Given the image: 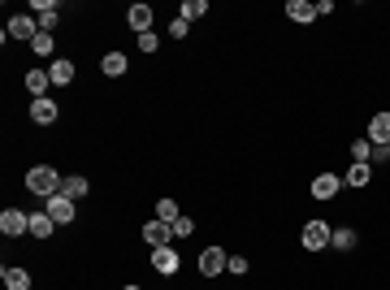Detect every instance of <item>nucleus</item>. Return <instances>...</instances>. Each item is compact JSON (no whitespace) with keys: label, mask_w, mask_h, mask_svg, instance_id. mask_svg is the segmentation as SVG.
Returning <instances> with one entry per match:
<instances>
[{"label":"nucleus","mask_w":390,"mask_h":290,"mask_svg":"<svg viewBox=\"0 0 390 290\" xmlns=\"http://www.w3.org/2000/svg\"><path fill=\"white\" fill-rule=\"evenodd\" d=\"M61 173L53 169V165H35L26 173V191H35V195H44V200H53V195H61Z\"/></svg>","instance_id":"nucleus-1"},{"label":"nucleus","mask_w":390,"mask_h":290,"mask_svg":"<svg viewBox=\"0 0 390 290\" xmlns=\"http://www.w3.org/2000/svg\"><path fill=\"white\" fill-rule=\"evenodd\" d=\"M299 238H304V247H308V251H325V247H330V238H334V230H330L325 221H308Z\"/></svg>","instance_id":"nucleus-2"},{"label":"nucleus","mask_w":390,"mask_h":290,"mask_svg":"<svg viewBox=\"0 0 390 290\" xmlns=\"http://www.w3.org/2000/svg\"><path fill=\"white\" fill-rule=\"evenodd\" d=\"M0 230H5L9 238L30 234V213H22V208H5V213H0Z\"/></svg>","instance_id":"nucleus-3"},{"label":"nucleus","mask_w":390,"mask_h":290,"mask_svg":"<svg viewBox=\"0 0 390 290\" xmlns=\"http://www.w3.org/2000/svg\"><path fill=\"white\" fill-rule=\"evenodd\" d=\"M35 35H39V22L30 18V13H18V18H9L5 39H26V44H35Z\"/></svg>","instance_id":"nucleus-4"},{"label":"nucleus","mask_w":390,"mask_h":290,"mask_svg":"<svg viewBox=\"0 0 390 290\" xmlns=\"http://www.w3.org/2000/svg\"><path fill=\"white\" fill-rule=\"evenodd\" d=\"M230 264V255H225L221 247H208V251H200V273L204 278H217V273Z\"/></svg>","instance_id":"nucleus-5"},{"label":"nucleus","mask_w":390,"mask_h":290,"mask_svg":"<svg viewBox=\"0 0 390 290\" xmlns=\"http://www.w3.org/2000/svg\"><path fill=\"white\" fill-rule=\"evenodd\" d=\"M169 238H174L169 221H148V225H143V243H148V247H169Z\"/></svg>","instance_id":"nucleus-6"},{"label":"nucleus","mask_w":390,"mask_h":290,"mask_svg":"<svg viewBox=\"0 0 390 290\" xmlns=\"http://www.w3.org/2000/svg\"><path fill=\"white\" fill-rule=\"evenodd\" d=\"M44 213L53 217L57 225H65V221H74V200H65V195H53V200H44Z\"/></svg>","instance_id":"nucleus-7"},{"label":"nucleus","mask_w":390,"mask_h":290,"mask_svg":"<svg viewBox=\"0 0 390 290\" xmlns=\"http://www.w3.org/2000/svg\"><path fill=\"white\" fill-rule=\"evenodd\" d=\"M152 269L160 273V278L178 273V251H174V247H152Z\"/></svg>","instance_id":"nucleus-8"},{"label":"nucleus","mask_w":390,"mask_h":290,"mask_svg":"<svg viewBox=\"0 0 390 290\" xmlns=\"http://www.w3.org/2000/svg\"><path fill=\"white\" fill-rule=\"evenodd\" d=\"M30 9H35V22H39V30H53V26H57V18H61V13H57V0H35Z\"/></svg>","instance_id":"nucleus-9"},{"label":"nucleus","mask_w":390,"mask_h":290,"mask_svg":"<svg viewBox=\"0 0 390 290\" xmlns=\"http://www.w3.org/2000/svg\"><path fill=\"white\" fill-rule=\"evenodd\" d=\"M338 191H343V178H338V173H321V178L313 182V195L317 200H334Z\"/></svg>","instance_id":"nucleus-10"},{"label":"nucleus","mask_w":390,"mask_h":290,"mask_svg":"<svg viewBox=\"0 0 390 290\" xmlns=\"http://www.w3.org/2000/svg\"><path fill=\"white\" fill-rule=\"evenodd\" d=\"M369 143H373V148L390 143V113H378V117L369 122Z\"/></svg>","instance_id":"nucleus-11"},{"label":"nucleus","mask_w":390,"mask_h":290,"mask_svg":"<svg viewBox=\"0 0 390 290\" xmlns=\"http://www.w3.org/2000/svg\"><path fill=\"white\" fill-rule=\"evenodd\" d=\"M126 22L135 26L139 35H148V30H152V9H148V5H130V9H126Z\"/></svg>","instance_id":"nucleus-12"},{"label":"nucleus","mask_w":390,"mask_h":290,"mask_svg":"<svg viewBox=\"0 0 390 290\" xmlns=\"http://www.w3.org/2000/svg\"><path fill=\"white\" fill-rule=\"evenodd\" d=\"M30 122H39V126H53V122H57V104L48 100V95H44V100H30Z\"/></svg>","instance_id":"nucleus-13"},{"label":"nucleus","mask_w":390,"mask_h":290,"mask_svg":"<svg viewBox=\"0 0 390 290\" xmlns=\"http://www.w3.org/2000/svg\"><path fill=\"white\" fill-rule=\"evenodd\" d=\"M286 18L299 22V26H308V22L317 18V5H308V0H290V5H286Z\"/></svg>","instance_id":"nucleus-14"},{"label":"nucleus","mask_w":390,"mask_h":290,"mask_svg":"<svg viewBox=\"0 0 390 290\" xmlns=\"http://www.w3.org/2000/svg\"><path fill=\"white\" fill-rule=\"evenodd\" d=\"M5 290H30V273L18 264H5Z\"/></svg>","instance_id":"nucleus-15"},{"label":"nucleus","mask_w":390,"mask_h":290,"mask_svg":"<svg viewBox=\"0 0 390 290\" xmlns=\"http://www.w3.org/2000/svg\"><path fill=\"white\" fill-rule=\"evenodd\" d=\"M26 87H30V95H35V100H44V91L53 87V74H48V70H30V74H26Z\"/></svg>","instance_id":"nucleus-16"},{"label":"nucleus","mask_w":390,"mask_h":290,"mask_svg":"<svg viewBox=\"0 0 390 290\" xmlns=\"http://www.w3.org/2000/svg\"><path fill=\"white\" fill-rule=\"evenodd\" d=\"M53 230H57V221L48 217V213H30V234H35L39 243H44V238H53Z\"/></svg>","instance_id":"nucleus-17"},{"label":"nucleus","mask_w":390,"mask_h":290,"mask_svg":"<svg viewBox=\"0 0 390 290\" xmlns=\"http://www.w3.org/2000/svg\"><path fill=\"white\" fill-rule=\"evenodd\" d=\"M87 191H91V182H87V178H78V173H74V178H65V182H61V195H65V200H83Z\"/></svg>","instance_id":"nucleus-18"},{"label":"nucleus","mask_w":390,"mask_h":290,"mask_svg":"<svg viewBox=\"0 0 390 290\" xmlns=\"http://www.w3.org/2000/svg\"><path fill=\"white\" fill-rule=\"evenodd\" d=\"M48 74H53V87H65V83L74 78V66H70L65 57H57V61H53V70H48Z\"/></svg>","instance_id":"nucleus-19"},{"label":"nucleus","mask_w":390,"mask_h":290,"mask_svg":"<svg viewBox=\"0 0 390 290\" xmlns=\"http://www.w3.org/2000/svg\"><path fill=\"white\" fill-rule=\"evenodd\" d=\"M100 70H104V78H122V74H126V57H122V52H109V57L100 61Z\"/></svg>","instance_id":"nucleus-20"},{"label":"nucleus","mask_w":390,"mask_h":290,"mask_svg":"<svg viewBox=\"0 0 390 290\" xmlns=\"http://www.w3.org/2000/svg\"><path fill=\"white\" fill-rule=\"evenodd\" d=\"M369 178H373V169H369V165H351V169H347V178H343V186H369Z\"/></svg>","instance_id":"nucleus-21"},{"label":"nucleus","mask_w":390,"mask_h":290,"mask_svg":"<svg viewBox=\"0 0 390 290\" xmlns=\"http://www.w3.org/2000/svg\"><path fill=\"white\" fill-rule=\"evenodd\" d=\"M369 156H373V143L369 139H355L351 143V165H369Z\"/></svg>","instance_id":"nucleus-22"},{"label":"nucleus","mask_w":390,"mask_h":290,"mask_svg":"<svg viewBox=\"0 0 390 290\" xmlns=\"http://www.w3.org/2000/svg\"><path fill=\"white\" fill-rule=\"evenodd\" d=\"M30 52H39V57H53V52H57L53 35H48V30H39V35H35V44H30Z\"/></svg>","instance_id":"nucleus-23"},{"label":"nucleus","mask_w":390,"mask_h":290,"mask_svg":"<svg viewBox=\"0 0 390 290\" xmlns=\"http://www.w3.org/2000/svg\"><path fill=\"white\" fill-rule=\"evenodd\" d=\"M178 217H183V213H178L174 200H160V204H156V221H169V225H174Z\"/></svg>","instance_id":"nucleus-24"},{"label":"nucleus","mask_w":390,"mask_h":290,"mask_svg":"<svg viewBox=\"0 0 390 290\" xmlns=\"http://www.w3.org/2000/svg\"><path fill=\"white\" fill-rule=\"evenodd\" d=\"M330 247H338V251H351V247H355V230H334Z\"/></svg>","instance_id":"nucleus-25"},{"label":"nucleus","mask_w":390,"mask_h":290,"mask_svg":"<svg viewBox=\"0 0 390 290\" xmlns=\"http://www.w3.org/2000/svg\"><path fill=\"white\" fill-rule=\"evenodd\" d=\"M204 13H208V0H187V5H183V18H187V22L204 18Z\"/></svg>","instance_id":"nucleus-26"},{"label":"nucleus","mask_w":390,"mask_h":290,"mask_svg":"<svg viewBox=\"0 0 390 290\" xmlns=\"http://www.w3.org/2000/svg\"><path fill=\"white\" fill-rule=\"evenodd\" d=\"M169 230H174V238H187V234L195 230V221H191V217H178V221L169 225Z\"/></svg>","instance_id":"nucleus-27"},{"label":"nucleus","mask_w":390,"mask_h":290,"mask_svg":"<svg viewBox=\"0 0 390 290\" xmlns=\"http://www.w3.org/2000/svg\"><path fill=\"white\" fill-rule=\"evenodd\" d=\"M169 30H174V39H187V30H191V22H187V18H174V26H169Z\"/></svg>","instance_id":"nucleus-28"},{"label":"nucleus","mask_w":390,"mask_h":290,"mask_svg":"<svg viewBox=\"0 0 390 290\" xmlns=\"http://www.w3.org/2000/svg\"><path fill=\"white\" fill-rule=\"evenodd\" d=\"M139 48H143V52H156V48H160V39L148 30V35H139Z\"/></svg>","instance_id":"nucleus-29"},{"label":"nucleus","mask_w":390,"mask_h":290,"mask_svg":"<svg viewBox=\"0 0 390 290\" xmlns=\"http://www.w3.org/2000/svg\"><path fill=\"white\" fill-rule=\"evenodd\" d=\"M230 273H248V260H243V255H230V264H225Z\"/></svg>","instance_id":"nucleus-30"},{"label":"nucleus","mask_w":390,"mask_h":290,"mask_svg":"<svg viewBox=\"0 0 390 290\" xmlns=\"http://www.w3.org/2000/svg\"><path fill=\"white\" fill-rule=\"evenodd\" d=\"M369 160H378V165H382V160H390V143H382V148H373V156Z\"/></svg>","instance_id":"nucleus-31"},{"label":"nucleus","mask_w":390,"mask_h":290,"mask_svg":"<svg viewBox=\"0 0 390 290\" xmlns=\"http://www.w3.org/2000/svg\"><path fill=\"white\" fill-rule=\"evenodd\" d=\"M122 290H139V286H122Z\"/></svg>","instance_id":"nucleus-32"}]
</instances>
